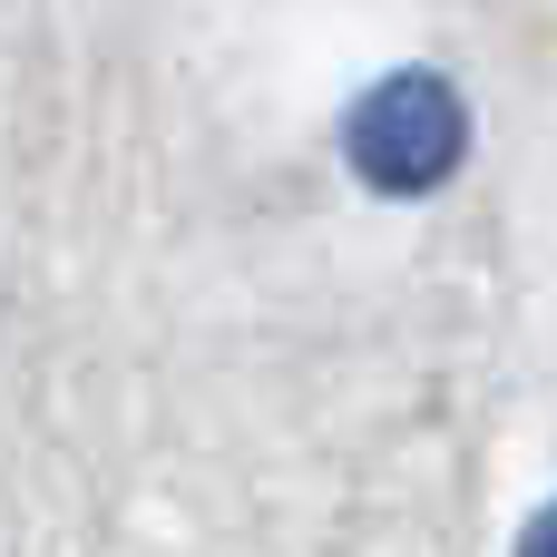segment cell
Instances as JSON below:
<instances>
[{"label": "cell", "mask_w": 557, "mask_h": 557, "mask_svg": "<svg viewBox=\"0 0 557 557\" xmlns=\"http://www.w3.org/2000/svg\"><path fill=\"white\" fill-rule=\"evenodd\" d=\"M343 157H352V176L382 186V196H431V186H450L460 157H470V108H460L450 78L392 69V78L343 117Z\"/></svg>", "instance_id": "cell-1"}, {"label": "cell", "mask_w": 557, "mask_h": 557, "mask_svg": "<svg viewBox=\"0 0 557 557\" xmlns=\"http://www.w3.org/2000/svg\"><path fill=\"white\" fill-rule=\"evenodd\" d=\"M519 557H557V499L529 519V529H519Z\"/></svg>", "instance_id": "cell-2"}]
</instances>
